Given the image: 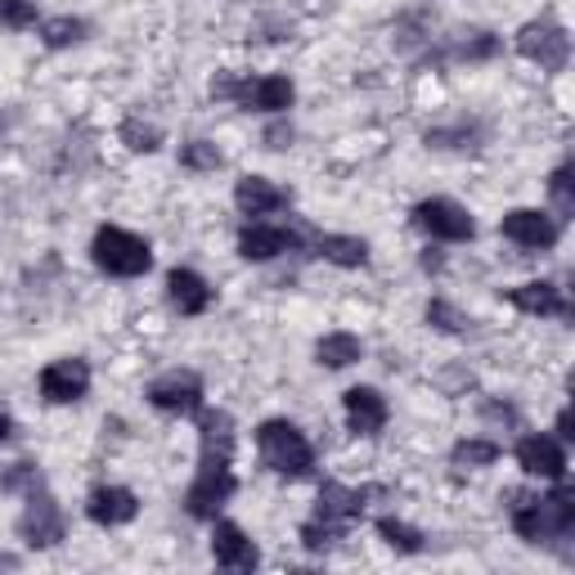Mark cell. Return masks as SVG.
<instances>
[{"label":"cell","mask_w":575,"mask_h":575,"mask_svg":"<svg viewBox=\"0 0 575 575\" xmlns=\"http://www.w3.org/2000/svg\"><path fill=\"white\" fill-rule=\"evenodd\" d=\"M167 297H172V306L181 310V315H203L207 306H212V284L198 275V270H185V266H176L172 275H167Z\"/></svg>","instance_id":"cell-19"},{"label":"cell","mask_w":575,"mask_h":575,"mask_svg":"<svg viewBox=\"0 0 575 575\" xmlns=\"http://www.w3.org/2000/svg\"><path fill=\"white\" fill-rule=\"evenodd\" d=\"M86 37V19H72V14H59V19H45L41 23V41L45 50H68Z\"/></svg>","instance_id":"cell-26"},{"label":"cell","mask_w":575,"mask_h":575,"mask_svg":"<svg viewBox=\"0 0 575 575\" xmlns=\"http://www.w3.org/2000/svg\"><path fill=\"white\" fill-rule=\"evenodd\" d=\"M500 445L495 441H485V437H463V441H454V450H450V459H454V468H490V463H500Z\"/></svg>","instance_id":"cell-25"},{"label":"cell","mask_w":575,"mask_h":575,"mask_svg":"<svg viewBox=\"0 0 575 575\" xmlns=\"http://www.w3.org/2000/svg\"><path fill=\"white\" fill-rule=\"evenodd\" d=\"M0 28H37V6L32 0H0Z\"/></svg>","instance_id":"cell-33"},{"label":"cell","mask_w":575,"mask_h":575,"mask_svg":"<svg viewBox=\"0 0 575 575\" xmlns=\"http://www.w3.org/2000/svg\"><path fill=\"white\" fill-rule=\"evenodd\" d=\"M342 409H347V423L356 437H378L391 419V409H387V396L378 387H351L342 396Z\"/></svg>","instance_id":"cell-14"},{"label":"cell","mask_w":575,"mask_h":575,"mask_svg":"<svg viewBox=\"0 0 575 575\" xmlns=\"http://www.w3.org/2000/svg\"><path fill=\"white\" fill-rule=\"evenodd\" d=\"M10 437H14V419L6 414V409H0V445H6Z\"/></svg>","instance_id":"cell-39"},{"label":"cell","mask_w":575,"mask_h":575,"mask_svg":"<svg viewBox=\"0 0 575 575\" xmlns=\"http://www.w3.org/2000/svg\"><path fill=\"white\" fill-rule=\"evenodd\" d=\"M297 100V86L288 76L270 72V76H238V91L234 104L248 109V113H288Z\"/></svg>","instance_id":"cell-9"},{"label":"cell","mask_w":575,"mask_h":575,"mask_svg":"<svg viewBox=\"0 0 575 575\" xmlns=\"http://www.w3.org/2000/svg\"><path fill=\"white\" fill-rule=\"evenodd\" d=\"M378 535H382L387 548H396V553H423V531L409 526V522H400V517H378Z\"/></svg>","instance_id":"cell-27"},{"label":"cell","mask_w":575,"mask_h":575,"mask_svg":"<svg viewBox=\"0 0 575 575\" xmlns=\"http://www.w3.org/2000/svg\"><path fill=\"white\" fill-rule=\"evenodd\" d=\"M500 234L509 243H517V248H526V253H548L553 243L562 238V220L548 216V212H540V207H513L500 220Z\"/></svg>","instance_id":"cell-7"},{"label":"cell","mask_w":575,"mask_h":575,"mask_svg":"<svg viewBox=\"0 0 575 575\" xmlns=\"http://www.w3.org/2000/svg\"><path fill=\"white\" fill-rule=\"evenodd\" d=\"M86 517L95 526H126V522H135L140 517L135 490H126V485H95L91 500H86Z\"/></svg>","instance_id":"cell-15"},{"label":"cell","mask_w":575,"mask_h":575,"mask_svg":"<svg viewBox=\"0 0 575 575\" xmlns=\"http://www.w3.org/2000/svg\"><path fill=\"white\" fill-rule=\"evenodd\" d=\"M32 490H41V468L19 459L10 468H0V495H32Z\"/></svg>","instance_id":"cell-28"},{"label":"cell","mask_w":575,"mask_h":575,"mask_svg":"<svg viewBox=\"0 0 575 575\" xmlns=\"http://www.w3.org/2000/svg\"><path fill=\"white\" fill-rule=\"evenodd\" d=\"M234 459H216V454H198V472L185 490V509L189 517L198 522H216V513L234 500V490H238V476L229 468Z\"/></svg>","instance_id":"cell-3"},{"label":"cell","mask_w":575,"mask_h":575,"mask_svg":"<svg viewBox=\"0 0 575 575\" xmlns=\"http://www.w3.org/2000/svg\"><path fill=\"white\" fill-rule=\"evenodd\" d=\"M181 167L185 172H220L225 153L212 140H189V144H181Z\"/></svg>","instance_id":"cell-30"},{"label":"cell","mask_w":575,"mask_h":575,"mask_svg":"<svg viewBox=\"0 0 575 575\" xmlns=\"http://www.w3.org/2000/svg\"><path fill=\"white\" fill-rule=\"evenodd\" d=\"M414 225L428 234V238H441V243H468L476 234V220L463 203L454 198H423L414 207Z\"/></svg>","instance_id":"cell-5"},{"label":"cell","mask_w":575,"mask_h":575,"mask_svg":"<svg viewBox=\"0 0 575 575\" xmlns=\"http://www.w3.org/2000/svg\"><path fill=\"white\" fill-rule=\"evenodd\" d=\"M509 306H517L522 315H540V319H566V315H571L566 292H562L557 284H548V279L509 288Z\"/></svg>","instance_id":"cell-16"},{"label":"cell","mask_w":575,"mask_h":575,"mask_svg":"<svg viewBox=\"0 0 575 575\" xmlns=\"http://www.w3.org/2000/svg\"><path fill=\"white\" fill-rule=\"evenodd\" d=\"M198 454L234 459V419L225 409H198Z\"/></svg>","instance_id":"cell-21"},{"label":"cell","mask_w":575,"mask_h":575,"mask_svg":"<svg viewBox=\"0 0 575 575\" xmlns=\"http://www.w3.org/2000/svg\"><path fill=\"white\" fill-rule=\"evenodd\" d=\"M517 50H522L531 63H540L544 72H562L566 59H571V37H566L562 23L535 19V23H526V28L517 32Z\"/></svg>","instance_id":"cell-8"},{"label":"cell","mask_w":575,"mask_h":575,"mask_svg":"<svg viewBox=\"0 0 575 575\" xmlns=\"http://www.w3.org/2000/svg\"><path fill=\"white\" fill-rule=\"evenodd\" d=\"M373 490H356V485H342V481H324L319 485V500H315V517H328V522H356L364 513Z\"/></svg>","instance_id":"cell-18"},{"label":"cell","mask_w":575,"mask_h":575,"mask_svg":"<svg viewBox=\"0 0 575 575\" xmlns=\"http://www.w3.org/2000/svg\"><path fill=\"white\" fill-rule=\"evenodd\" d=\"M91 391V364L86 360H76V356H63L54 364L41 369V396L50 404H72Z\"/></svg>","instance_id":"cell-10"},{"label":"cell","mask_w":575,"mask_h":575,"mask_svg":"<svg viewBox=\"0 0 575 575\" xmlns=\"http://www.w3.org/2000/svg\"><path fill=\"white\" fill-rule=\"evenodd\" d=\"M423 270H428V275H441V270H445V257H441L437 248H428V253H423Z\"/></svg>","instance_id":"cell-38"},{"label":"cell","mask_w":575,"mask_h":575,"mask_svg":"<svg viewBox=\"0 0 575 575\" xmlns=\"http://www.w3.org/2000/svg\"><path fill=\"white\" fill-rule=\"evenodd\" d=\"M288 203H292V194L279 189V185L266 181V176H243V181L234 185V207H238L243 216H275V212H284Z\"/></svg>","instance_id":"cell-17"},{"label":"cell","mask_w":575,"mask_h":575,"mask_svg":"<svg viewBox=\"0 0 575 575\" xmlns=\"http://www.w3.org/2000/svg\"><path fill=\"white\" fill-rule=\"evenodd\" d=\"M517 468L526 476H540V481H562L566 476V450L557 437H522L517 441Z\"/></svg>","instance_id":"cell-13"},{"label":"cell","mask_w":575,"mask_h":575,"mask_svg":"<svg viewBox=\"0 0 575 575\" xmlns=\"http://www.w3.org/2000/svg\"><path fill=\"white\" fill-rule=\"evenodd\" d=\"M315 257H324L328 266H342V270H360L369 261V243L356 234H315Z\"/></svg>","instance_id":"cell-20"},{"label":"cell","mask_w":575,"mask_h":575,"mask_svg":"<svg viewBox=\"0 0 575 575\" xmlns=\"http://www.w3.org/2000/svg\"><path fill=\"white\" fill-rule=\"evenodd\" d=\"M212 557L225 571H257L261 566V548L248 540V531L234 522H216L212 526Z\"/></svg>","instance_id":"cell-12"},{"label":"cell","mask_w":575,"mask_h":575,"mask_svg":"<svg viewBox=\"0 0 575 575\" xmlns=\"http://www.w3.org/2000/svg\"><path fill=\"white\" fill-rule=\"evenodd\" d=\"M428 324L441 328V333H468V315H463L454 301H445V297H432V301H428Z\"/></svg>","instance_id":"cell-32"},{"label":"cell","mask_w":575,"mask_h":575,"mask_svg":"<svg viewBox=\"0 0 575 575\" xmlns=\"http://www.w3.org/2000/svg\"><path fill=\"white\" fill-rule=\"evenodd\" d=\"M490 54H500V37H490V32H472L459 45V59H490Z\"/></svg>","instance_id":"cell-35"},{"label":"cell","mask_w":575,"mask_h":575,"mask_svg":"<svg viewBox=\"0 0 575 575\" xmlns=\"http://www.w3.org/2000/svg\"><path fill=\"white\" fill-rule=\"evenodd\" d=\"M548 194H553V203H557V220L575 212V194H571V167H566V162H562V167L548 176Z\"/></svg>","instance_id":"cell-34"},{"label":"cell","mask_w":575,"mask_h":575,"mask_svg":"<svg viewBox=\"0 0 575 575\" xmlns=\"http://www.w3.org/2000/svg\"><path fill=\"white\" fill-rule=\"evenodd\" d=\"M347 535V526L342 522H328V517H310L306 526H301V544L310 548V553H328V548H338V540Z\"/></svg>","instance_id":"cell-31"},{"label":"cell","mask_w":575,"mask_h":575,"mask_svg":"<svg viewBox=\"0 0 575 575\" xmlns=\"http://www.w3.org/2000/svg\"><path fill=\"white\" fill-rule=\"evenodd\" d=\"M297 248V234L284 229V225H266V220H253L238 229V257L243 261H275L284 253Z\"/></svg>","instance_id":"cell-11"},{"label":"cell","mask_w":575,"mask_h":575,"mask_svg":"<svg viewBox=\"0 0 575 575\" xmlns=\"http://www.w3.org/2000/svg\"><path fill=\"white\" fill-rule=\"evenodd\" d=\"M63 535H68V522H63L59 500L45 495V490H32L28 509H23V517H19V540H23L28 548H54V544H63Z\"/></svg>","instance_id":"cell-6"},{"label":"cell","mask_w":575,"mask_h":575,"mask_svg":"<svg viewBox=\"0 0 575 575\" xmlns=\"http://www.w3.org/2000/svg\"><path fill=\"white\" fill-rule=\"evenodd\" d=\"M257 450H261V463L288 481H301L315 472V445L306 441V432L288 419H266L257 428Z\"/></svg>","instance_id":"cell-1"},{"label":"cell","mask_w":575,"mask_h":575,"mask_svg":"<svg viewBox=\"0 0 575 575\" xmlns=\"http://www.w3.org/2000/svg\"><path fill=\"white\" fill-rule=\"evenodd\" d=\"M481 414H485V419H500V423H517V409H513V404H500V400H485Z\"/></svg>","instance_id":"cell-36"},{"label":"cell","mask_w":575,"mask_h":575,"mask_svg":"<svg viewBox=\"0 0 575 575\" xmlns=\"http://www.w3.org/2000/svg\"><path fill=\"white\" fill-rule=\"evenodd\" d=\"M117 140H122L131 153H157V148H162V131H157L153 122H144V117H126V122L117 126Z\"/></svg>","instance_id":"cell-29"},{"label":"cell","mask_w":575,"mask_h":575,"mask_svg":"<svg viewBox=\"0 0 575 575\" xmlns=\"http://www.w3.org/2000/svg\"><path fill=\"white\" fill-rule=\"evenodd\" d=\"M288 144H292V126L288 122H279V126L266 131V148H288Z\"/></svg>","instance_id":"cell-37"},{"label":"cell","mask_w":575,"mask_h":575,"mask_svg":"<svg viewBox=\"0 0 575 575\" xmlns=\"http://www.w3.org/2000/svg\"><path fill=\"white\" fill-rule=\"evenodd\" d=\"M509 517H513V531H517L526 544H544L540 495H531V490H509Z\"/></svg>","instance_id":"cell-23"},{"label":"cell","mask_w":575,"mask_h":575,"mask_svg":"<svg viewBox=\"0 0 575 575\" xmlns=\"http://www.w3.org/2000/svg\"><path fill=\"white\" fill-rule=\"evenodd\" d=\"M91 261L113 279H140L153 266V248L122 225H100L91 238Z\"/></svg>","instance_id":"cell-2"},{"label":"cell","mask_w":575,"mask_h":575,"mask_svg":"<svg viewBox=\"0 0 575 575\" xmlns=\"http://www.w3.org/2000/svg\"><path fill=\"white\" fill-rule=\"evenodd\" d=\"M571 437V419H566V409H562V414H557V441H566Z\"/></svg>","instance_id":"cell-40"},{"label":"cell","mask_w":575,"mask_h":575,"mask_svg":"<svg viewBox=\"0 0 575 575\" xmlns=\"http://www.w3.org/2000/svg\"><path fill=\"white\" fill-rule=\"evenodd\" d=\"M540 517H544V540L571 535V526H575V495L562 481H553L548 495H540Z\"/></svg>","instance_id":"cell-22"},{"label":"cell","mask_w":575,"mask_h":575,"mask_svg":"<svg viewBox=\"0 0 575 575\" xmlns=\"http://www.w3.org/2000/svg\"><path fill=\"white\" fill-rule=\"evenodd\" d=\"M315 360H319L324 369H351V364L364 360V342H360L356 333H324V338L315 342Z\"/></svg>","instance_id":"cell-24"},{"label":"cell","mask_w":575,"mask_h":575,"mask_svg":"<svg viewBox=\"0 0 575 575\" xmlns=\"http://www.w3.org/2000/svg\"><path fill=\"white\" fill-rule=\"evenodd\" d=\"M148 404L162 409V414H176V419H189L203 409V378L194 369H172L148 382Z\"/></svg>","instance_id":"cell-4"}]
</instances>
